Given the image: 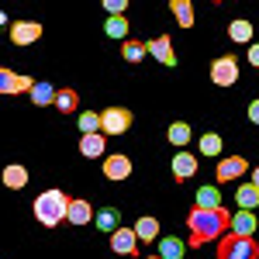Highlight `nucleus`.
<instances>
[{
	"label": "nucleus",
	"mask_w": 259,
	"mask_h": 259,
	"mask_svg": "<svg viewBox=\"0 0 259 259\" xmlns=\"http://www.w3.org/2000/svg\"><path fill=\"white\" fill-rule=\"evenodd\" d=\"M190 245H204V242L221 239L228 228H232V214L225 207H214V211H204V207H194L190 211Z\"/></svg>",
	"instance_id": "nucleus-1"
},
{
	"label": "nucleus",
	"mask_w": 259,
	"mask_h": 259,
	"mask_svg": "<svg viewBox=\"0 0 259 259\" xmlns=\"http://www.w3.org/2000/svg\"><path fill=\"white\" fill-rule=\"evenodd\" d=\"M69 194H62V190H45V194H38L35 197V218H38V225H45V228H56V225H62L66 221V211H69Z\"/></svg>",
	"instance_id": "nucleus-2"
},
{
	"label": "nucleus",
	"mask_w": 259,
	"mask_h": 259,
	"mask_svg": "<svg viewBox=\"0 0 259 259\" xmlns=\"http://www.w3.org/2000/svg\"><path fill=\"white\" fill-rule=\"evenodd\" d=\"M259 245L256 239H239V235H221L218 242V259H256Z\"/></svg>",
	"instance_id": "nucleus-3"
},
{
	"label": "nucleus",
	"mask_w": 259,
	"mask_h": 259,
	"mask_svg": "<svg viewBox=\"0 0 259 259\" xmlns=\"http://www.w3.org/2000/svg\"><path fill=\"white\" fill-rule=\"evenodd\" d=\"M128 128H132V111L128 107H107V111H100V135L104 139L124 135Z\"/></svg>",
	"instance_id": "nucleus-4"
},
{
	"label": "nucleus",
	"mask_w": 259,
	"mask_h": 259,
	"mask_svg": "<svg viewBox=\"0 0 259 259\" xmlns=\"http://www.w3.org/2000/svg\"><path fill=\"white\" fill-rule=\"evenodd\" d=\"M211 80L218 83V87H232V83L239 80V62H235V56H221V59L211 62Z\"/></svg>",
	"instance_id": "nucleus-5"
},
{
	"label": "nucleus",
	"mask_w": 259,
	"mask_h": 259,
	"mask_svg": "<svg viewBox=\"0 0 259 259\" xmlns=\"http://www.w3.org/2000/svg\"><path fill=\"white\" fill-rule=\"evenodd\" d=\"M31 87L35 80L31 76H21V73H11V69H0V97H7V94H31Z\"/></svg>",
	"instance_id": "nucleus-6"
},
{
	"label": "nucleus",
	"mask_w": 259,
	"mask_h": 259,
	"mask_svg": "<svg viewBox=\"0 0 259 259\" xmlns=\"http://www.w3.org/2000/svg\"><path fill=\"white\" fill-rule=\"evenodd\" d=\"M245 169H249V162L242 159V156H228V159H221V162H218V169H214V180H218V183H232V180H239Z\"/></svg>",
	"instance_id": "nucleus-7"
},
{
	"label": "nucleus",
	"mask_w": 259,
	"mask_h": 259,
	"mask_svg": "<svg viewBox=\"0 0 259 259\" xmlns=\"http://www.w3.org/2000/svg\"><path fill=\"white\" fill-rule=\"evenodd\" d=\"M41 38V24L38 21H14L11 24V41L14 45H31Z\"/></svg>",
	"instance_id": "nucleus-8"
},
{
	"label": "nucleus",
	"mask_w": 259,
	"mask_h": 259,
	"mask_svg": "<svg viewBox=\"0 0 259 259\" xmlns=\"http://www.w3.org/2000/svg\"><path fill=\"white\" fill-rule=\"evenodd\" d=\"M104 177H107V180H128V177H132V159L121 156V152L104 156Z\"/></svg>",
	"instance_id": "nucleus-9"
},
{
	"label": "nucleus",
	"mask_w": 259,
	"mask_h": 259,
	"mask_svg": "<svg viewBox=\"0 0 259 259\" xmlns=\"http://www.w3.org/2000/svg\"><path fill=\"white\" fill-rule=\"evenodd\" d=\"M111 249H114L118 256H135V249H139L135 228H118V232L111 235Z\"/></svg>",
	"instance_id": "nucleus-10"
},
{
	"label": "nucleus",
	"mask_w": 259,
	"mask_h": 259,
	"mask_svg": "<svg viewBox=\"0 0 259 259\" xmlns=\"http://www.w3.org/2000/svg\"><path fill=\"white\" fill-rule=\"evenodd\" d=\"M232 235H239V239H252L259 232V221H256V214L252 211H239L235 218H232V228H228Z\"/></svg>",
	"instance_id": "nucleus-11"
},
{
	"label": "nucleus",
	"mask_w": 259,
	"mask_h": 259,
	"mask_svg": "<svg viewBox=\"0 0 259 259\" xmlns=\"http://www.w3.org/2000/svg\"><path fill=\"white\" fill-rule=\"evenodd\" d=\"M149 56H152V59H159L162 66H177V56H173V41H169V35H159V38L149 41Z\"/></svg>",
	"instance_id": "nucleus-12"
},
{
	"label": "nucleus",
	"mask_w": 259,
	"mask_h": 259,
	"mask_svg": "<svg viewBox=\"0 0 259 259\" xmlns=\"http://www.w3.org/2000/svg\"><path fill=\"white\" fill-rule=\"evenodd\" d=\"M90 218H94V207L83 197L69 200V211H66V221H69V225H90Z\"/></svg>",
	"instance_id": "nucleus-13"
},
{
	"label": "nucleus",
	"mask_w": 259,
	"mask_h": 259,
	"mask_svg": "<svg viewBox=\"0 0 259 259\" xmlns=\"http://www.w3.org/2000/svg\"><path fill=\"white\" fill-rule=\"evenodd\" d=\"M197 173V156H190V152H177L173 156V177L177 180H190Z\"/></svg>",
	"instance_id": "nucleus-14"
},
{
	"label": "nucleus",
	"mask_w": 259,
	"mask_h": 259,
	"mask_svg": "<svg viewBox=\"0 0 259 259\" xmlns=\"http://www.w3.org/2000/svg\"><path fill=\"white\" fill-rule=\"evenodd\" d=\"M80 152L83 156H87V159H97V156H104V152H107V139H104V135H83L80 139Z\"/></svg>",
	"instance_id": "nucleus-15"
},
{
	"label": "nucleus",
	"mask_w": 259,
	"mask_h": 259,
	"mask_svg": "<svg viewBox=\"0 0 259 259\" xmlns=\"http://www.w3.org/2000/svg\"><path fill=\"white\" fill-rule=\"evenodd\" d=\"M4 187H11V190H21V187H28V169L18 166V162H11V166H4Z\"/></svg>",
	"instance_id": "nucleus-16"
},
{
	"label": "nucleus",
	"mask_w": 259,
	"mask_h": 259,
	"mask_svg": "<svg viewBox=\"0 0 259 259\" xmlns=\"http://www.w3.org/2000/svg\"><path fill=\"white\" fill-rule=\"evenodd\" d=\"M135 239L139 242H156L159 239V221L156 218H139L135 221Z\"/></svg>",
	"instance_id": "nucleus-17"
},
{
	"label": "nucleus",
	"mask_w": 259,
	"mask_h": 259,
	"mask_svg": "<svg viewBox=\"0 0 259 259\" xmlns=\"http://www.w3.org/2000/svg\"><path fill=\"white\" fill-rule=\"evenodd\" d=\"M94 221H97L100 232H107V235H114V232L121 228V225H118V211H114V207H100Z\"/></svg>",
	"instance_id": "nucleus-18"
},
{
	"label": "nucleus",
	"mask_w": 259,
	"mask_h": 259,
	"mask_svg": "<svg viewBox=\"0 0 259 259\" xmlns=\"http://www.w3.org/2000/svg\"><path fill=\"white\" fill-rule=\"evenodd\" d=\"M56 94H59V90H56V87H49V83H35V87H31V94H28V97L35 100V104H38V107H49V104H56Z\"/></svg>",
	"instance_id": "nucleus-19"
},
{
	"label": "nucleus",
	"mask_w": 259,
	"mask_h": 259,
	"mask_svg": "<svg viewBox=\"0 0 259 259\" xmlns=\"http://www.w3.org/2000/svg\"><path fill=\"white\" fill-rule=\"evenodd\" d=\"M56 107L66 111V114H73V111L80 107V94H76V90H69V87H62L59 94H56Z\"/></svg>",
	"instance_id": "nucleus-20"
},
{
	"label": "nucleus",
	"mask_w": 259,
	"mask_h": 259,
	"mask_svg": "<svg viewBox=\"0 0 259 259\" xmlns=\"http://www.w3.org/2000/svg\"><path fill=\"white\" fill-rule=\"evenodd\" d=\"M166 139L173 142L177 149H183V145L190 142V124H187V121H173V124H169V132H166Z\"/></svg>",
	"instance_id": "nucleus-21"
},
{
	"label": "nucleus",
	"mask_w": 259,
	"mask_h": 259,
	"mask_svg": "<svg viewBox=\"0 0 259 259\" xmlns=\"http://www.w3.org/2000/svg\"><path fill=\"white\" fill-rule=\"evenodd\" d=\"M197 207H204V211H214V207H221L218 187H200V190H197Z\"/></svg>",
	"instance_id": "nucleus-22"
},
{
	"label": "nucleus",
	"mask_w": 259,
	"mask_h": 259,
	"mask_svg": "<svg viewBox=\"0 0 259 259\" xmlns=\"http://www.w3.org/2000/svg\"><path fill=\"white\" fill-rule=\"evenodd\" d=\"M235 200H239L242 211H252L259 204V187H252V183H245V187H239V194H235Z\"/></svg>",
	"instance_id": "nucleus-23"
},
{
	"label": "nucleus",
	"mask_w": 259,
	"mask_h": 259,
	"mask_svg": "<svg viewBox=\"0 0 259 259\" xmlns=\"http://www.w3.org/2000/svg\"><path fill=\"white\" fill-rule=\"evenodd\" d=\"M183 252H187V245L180 239H159V256L162 259H183Z\"/></svg>",
	"instance_id": "nucleus-24"
},
{
	"label": "nucleus",
	"mask_w": 259,
	"mask_h": 259,
	"mask_svg": "<svg viewBox=\"0 0 259 259\" xmlns=\"http://www.w3.org/2000/svg\"><path fill=\"white\" fill-rule=\"evenodd\" d=\"M145 56H149V45H145V41H135V38L124 41V59L132 62V66H135V62H142Z\"/></svg>",
	"instance_id": "nucleus-25"
},
{
	"label": "nucleus",
	"mask_w": 259,
	"mask_h": 259,
	"mask_svg": "<svg viewBox=\"0 0 259 259\" xmlns=\"http://www.w3.org/2000/svg\"><path fill=\"white\" fill-rule=\"evenodd\" d=\"M228 35H232V41H252V24L245 18L232 21V24H228Z\"/></svg>",
	"instance_id": "nucleus-26"
},
{
	"label": "nucleus",
	"mask_w": 259,
	"mask_h": 259,
	"mask_svg": "<svg viewBox=\"0 0 259 259\" xmlns=\"http://www.w3.org/2000/svg\"><path fill=\"white\" fill-rule=\"evenodd\" d=\"M169 7H173V14H177V21L183 28H194V7H190L187 0H173Z\"/></svg>",
	"instance_id": "nucleus-27"
},
{
	"label": "nucleus",
	"mask_w": 259,
	"mask_h": 259,
	"mask_svg": "<svg viewBox=\"0 0 259 259\" xmlns=\"http://www.w3.org/2000/svg\"><path fill=\"white\" fill-rule=\"evenodd\" d=\"M104 31H107L111 38H124V41H128V21H124V18H107Z\"/></svg>",
	"instance_id": "nucleus-28"
},
{
	"label": "nucleus",
	"mask_w": 259,
	"mask_h": 259,
	"mask_svg": "<svg viewBox=\"0 0 259 259\" xmlns=\"http://www.w3.org/2000/svg\"><path fill=\"white\" fill-rule=\"evenodd\" d=\"M197 145H200V152H204V156H218V152H221V135H218V132H207Z\"/></svg>",
	"instance_id": "nucleus-29"
},
{
	"label": "nucleus",
	"mask_w": 259,
	"mask_h": 259,
	"mask_svg": "<svg viewBox=\"0 0 259 259\" xmlns=\"http://www.w3.org/2000/svg\"><path fill=\"white\" fill-rule=\"evenodd\" d=\"M80 132H83V135H97V132H100V114H94V111L80 114Z\"/></svg>",
	"instance_id": "nucleus-30"
},
{
	"label": "nucleus",
	"mask_w": 259,
	"mask_h": 259,
	"mask_svg": "<svg viewBox=\"0 0 259 259\" xmlns=\"http://www.w3.org/2000/svg\"><path fill=\"white\" fill-rule=\"evenodd\" d=\"M249 62L259 69V41H252V45H249Z\"/></svg>",
	"instance_id": "nucleus-31"
},
{
	"label": "nucleus",
	"mask_w": 259,
	"mask_h": 259,
	"mask_svg": "<svg viewBox=\"0 0 259 259\" xmlns=\"http://www.w3.org/2000/svg\"><path fill=\"white\" fill-rule=\"evenodd\" d=\"M249 121H256V124H259V100L249 104Z\"/></svg>",
	"instance_id": "nucleus-32"
},
{
	"label": "nucleus",
	"mask_w": 259,
	"mask_h": 259,
	"mask_svg": "<svg viewBox=\"0 0 259 259\" xmlns=\"http://www.w3.org/2000/svg\"><path fill=\"white\" fill-rule=\"evenodd\" d=\"M252 187H259V166L252 169Z\"/></svg>",
	"instance_id": "nucleus-33"
},
{
	"label": "nucleus",
	"mask_w": 259,
	"mask_h": 259,
	"mask_svg": "<svg viewBox=\"0 0 259 259\" xmlns=\"http://www.w3.org/2000/svg\"><path fill=\"white\" fill-rule=\"evenodd\" d=\"M0 24H7V14H4V11H0Z\"/></svg>",
	"instance_id": "nucleus-34"
},
{
	"label": "nucleus",
	"mask_w": 259,
	"mask_h": 259,
	"mask_svg": "<svg viewBox=\"0 0 259 259\" xmlns=\"http://www.w3.org/2000/svg\"><path fill=\"white\" fill-rule=\"evenodd\" d=\"M145 259H162V256H145Z\"/></svg>",
	"instance_id": "nucleus-35"
},
{
	"label": "nucleus",
	"mask_w": 259,
	"mask_h": 259,
	"mask_svg": "<svg viewBox=\"0 0 259 259\" xmlns=\"http://www.w3.org/2000/svg\"><path fill=\"white\" fill-rule=\"evenodd\" d=\"M256 221H259V214H256Z\"/></svg>",
	"instance_id": "nucleus-36"
},
{
	"label": "nucleus",
	"mask_w": 259,
	"mask_h": 259,
	"mask_svg": "<svg viewBox=\"0 0 259 259\" xmlns=\"http://www.w3.org/2000/svg\"><path fill=\"white\" fill-rule=\"evenodd\" d=\"M256 245H259V239H256Z\"/></svg>",
	"instance_id": "nucleus-37"
}]
</instances>
